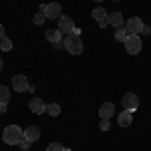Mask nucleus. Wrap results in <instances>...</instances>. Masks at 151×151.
Returning <instances> with one entry per match:
<instances>
[{
    "label": "nucleus",
    "mask_w": 151,
    "mask_h": 151,
    "mask_svg": "<svg viewBox=\"0 0 151 151\" xmlns=\"http://www.w3.org/2000/svg\"><path fill=\"white\" fill-rule=\"evenodd\" d=\"M6 109H8V105H6V103H0V113H6Z\"/></svg>",
    "instance_id": "nucleus-25"
},
{
    "label": "nucleus",
    "mask_w": 151,
    "mask_h": 151,
    "mask_svg": "<svg viewBox=\"0 0 151 151\" xmlns=\"http://www.w3.org/2000/svg\"><path fill=\"white\" fill-rule=\"evenodd\" d=\"M45 20H47V16H45L42 12H38V14H35V16H32V22H35V24H38V26H40V24L45 22Z\"/></svg>",
    "instance_id": "nucleus-21"
},
{
    "label": "nucleus",
    "mask_w": 151,
    "mask_h": 151,
    "mask_svg": "<svg viewBox=\"0 0 151 151\" xmlns=\"http://www.w3.org/2000/svg\"><path fill=\"white\" fill-rule=\"evenodd\" d=\"M115 38L119 40V42H123V45H125V40L129 38L127 28H125V26H119V28H115Z\"/></svg>",
    "instance_id": "nucleus-16"
},
{
    "label": "nucleus",
    "mask_w": 151,
    "mask_h": 151,
    "mask_svg": "<svg viewBox=\"0 0 151 151\" xmlns=\"http://www.w3.org/2000/svg\"><path fill=\"white\" fill-rule=\"evenodd\" d=\"M40 12L47 16L48 20H55V18H60L63 16V6L58 2H50V4H40Z\"/></svg>",
    "instance_id": "nucleus-3"
},
{
    "label": "nucleus",
    "mask_w": 151,
    "mask_h": 151,
    "mask_svg": "<svg viewBox=\"0 0 151 151\" xmlns=\"http://www.w3.org/2000/svg\"><path fill=\"white\" fill-rule=\"evenodd\" d=\"M57 28L63 32V36H69V35L75 32V28H77V26H75L73 20H70V16H65V14H63V16L58 18V26H57Z\"/></svg>",
    "instance_id": "nucleus-6"
},
{
    "label": "nucleus",
    "mask_w": 151,
    "mask_h": 151,
    "mask_svg": "<svg viewBox=\"0 0 151 151\" xmlns=\"http://www.w3.org/2000/svg\"><path fill=\"white\" fill-rule=\"evenodd\" d=\"M47 113H48V115H52V117L60 115V105H57V103H50V105H47Z\"/></svg>",
    "instance_id": "nucleus-18"
},
{
    "label": "nucleus",
    "mask_w": 151,
    "mask_h": 151,
    "mask_svg": "<svg viewBox=\"0 0 151 151\" xmlns=\"http://www.w3.org/2000/svg\"><path fill=\"white\" fill-rule=\"evenodd\" d=\"M99 129H101V131H109V129H111V123H109V119H101V123H99Z\"/></svg>",
    "instance_id": "nucleus-22"
},
{
    "label": "nucleus",
    "mask_w": 151,
    "mask_h": 151,
    "mask_svg": "<svg viewBox=\"0 0 151 151\" xmlns=\"http://www.w3.org/2000/svg\"><path fill=\"white\" fill-rule=\"evenodd\" d=\"M28 107H30V111H32L35 115L47 113V103H45L42 99H38V97H32V99H30V103H28Z\"/></svg>",
    "instance_id": "nucleus-9"
},
{
    "label": "nucleus",
    "mask_w": 151,
    "mask_h": 151,
    "mask_svg": "<svg viewBox=\"0 0 151 151\" xmlns=\"http://www.w3.org/2000/svg\"><path fill=\"white\" fill-rule=\"evenodd\" d=\"M121 103H123V109H125V111L133 113V111L139 109V97H137L135 93H125L123 99H121Z\"/></svg>",
    "instance_id": "nucleus-5"
},
{
    "label": "nucleus",
    "mask_w": 151,
    "mask_h": 151,
    "mask_svg": "<svg viewBox=\"0 0 151 151\" xmlns=\"http://www.w3.org/2000/svg\"><path fill=\"white\" fill-rule=\"evenodd\" d=\"M2 67H4V63H2V58H0V70H2Z\"/></svg>",
    "instance_id": "nucleus-27"
},
{
    "label": "nucleus",
    "mask_w": 151,
    "mask_h": 151,
    "mask_svg": "<svg viewBox=\"0 0 151 151\" xmlns=\"http://www.w3.org/2000/svg\"><path fill=\"white\" fill-rule=\"evenodd\" d=\"M24 139H26V141H30V143L38 141V139H40V129L35 127V125L26 127V129H24Z\"/></svg>",
    "instance_id": "nucleus-12"
},
{
    "label": "nucleus",
    "mask_w": 151,
    "mask_h": 151,
    "mask_svg": "<svg viewBox=\"0 0 151 151\" xmlns=\"http://www.w3.org/2000/svg\"><path fill=\"white\" fill-rule=\"evenodd\" d=\"M8 101H10V91H8V87L0 85V103H6V105H8Z\"/></svg>",
    "instance_id": "nucleus-17"
},
{
    "label": "nucleus",
    "mask_w": 151,
    "mask_h": 151,
    "mask_svg": "<svg viewBox=\"0 0 151 151\" xmlns=\"http://www.w3.org/2000/svg\"><path fill=\"white\" fill-rule=\"evenodd\" d=\"M91 14H93V18H95L99 24H101V22H107V16H109V14H107V12L101 8V6H97V8H95Z\"/></svg>",
    "instance_id": "nucleus-15"
},
{
    "label": "nucleus",
    "mask_w": 151,
    "mask_h": 151,
    "mask_svg": "<svg viewBox=\"0 0 151 151\" xmlns=\"http://www.w3.org/2000/svg\"><path fill=\"white\" fill-rule=\"evenodd\" d=\"M107 24H111L113 28H119V26H125V20H123V14H121V12H109V16H107Z\"/></svg>",
    "instance_id": "nucleus-10"
},
{
    "label": "nucleus",
    "mask_w": 151,
    "mask_h": 151,
    "mask_svg": "<svg viewBox=\"0 0 151 151\" xmlns=\"http://www.w3.org/2000/svg\"><path fill=\"white\" fill-rule=\"evenodd\" d=\"M12 89H14L16 93H26V91L30 89V85H28V81H26L24 75H14V77H12Z\"/></svg>",
    "instance_id": "nucleus-8"
},
{
    "label": "nucleus",
    "mask_w": 151,
    "mask_h": 151,
    "mask_svg": "<svg viewBox=\"0 0 151 151\" xmlns=\"http://www.w3.org/2000/svg\"><path fill=\"white\" fill-rule=\"evenodd\" d=\"M30 145H32V143H30V141H26V139L20 141V147H22V151H28V149H30Z\"/></svg>",
    "instance_id": "nucleus-23"
},
{
    "label": "nucleus",
    "mask_w": 151,
    "mask_h": 151,
    "mask_svg": "<svg viewBox=\"0 0 151 151\" xmlns=\"http://www.w3.org/2000/svg\"><path fill=\"white\" fill-rule=\"evenodd\" d=\"M113 115H115V105L113 103H103L99 107V117L101 119H111Z\"/></svg>",
    "instance_id": "nucleus-13"
},
{
    "label": "nucleus",
    "mask_w": 151,
    "mask_h": 151,
    "mask_svg": "<svg viewBox=\"0 0 151 151\" xmlns=\"http://www.w3.org/2000/svg\"><path fill=\"white\" fill-rule=\"evenodd\" d=\"M125 28H127L129 35H141V30H143V20H141L139 16H133V18L125 20Z\"/></svg>",
    "instance_id": "nucleus-7"
},
{
    "label": "nucleus",
    "mask_w": 151,
    "mask_h": 151,
    "mask_svg": "<svg viewBox=\"0 0 151 151\" xmlns=\"http://www.w3.org/2000/svg\"><path fill=\"white\" fill-rule=\"evenodd\" d=\"M45 36H47V40L50 42V45H58V42H63V38H65L58 28H48Z\"/></svg>",
    "instance_id": "nucleus-11"
},
{
    "label": "nucleus",
    "mask_w": 151,
    "mask_h": 151,
    "mask_svg": "<svg viewBox=\"0 0 151 151\" xmlns=\"http://www.w3.org/2000/svg\"><path fill=\"white\" fill-rule=\"evenodd\" d=\"M131 121H133V113H129V111H121V113L117 115V123H119V127H129Z\"/></svg>",
    "instance_id": "nucleus-14"
},
{
    "label": "nucleus",
    "mask_w": 151,
    "mask_h": 151,
    "mask_svg": "<svg viewBox=\"0 0 151 151\" xmlns=\"http://www.w3.org/2000/svg\"><path fill=\"white\" fill-rule=\"evenodd\" d=\"M141 35H151V26H149V24H143V30H141Z\"/></svg>",
    "instance_id": "nucleus-24"
},
{
    "label": "nucleus",
    "mask_w": 151,
    "mask_h": 151,
    "mask_svg": "<svg viewBox=\"0 0 151 151\" xmlns=\"http://www.w3.org/2000/svg\"><path fill=\"white\" fill-rule=\"evenodd\" d=\"M0 50H4V52L12 50V40H10V38H6V36H4V38L0 40Z\"/></svg>",
    "instance_id": "nucleus-19"
},
{
    "label": "nucleus",
    "mask_w": 151,
    "mask_h": 151,
    "mask_svg": "<svg viewBox=\"0 0 151 151\" xmlns=\"http://www.w3.org/2000/svg\"><path fill=\"white\" fill-rule=\"evenodd\" d=\"M95 2H103V0H95Z\"/></svg>",
    "instance_id": "nucleus-28"
},
{
    "label": "nucleus",
    "mask_w": 151,
    "mask_h": 151,
    "mask_svg": "<svg viewBox=\"0 0 151 151\" xmlns=\"http://www.w3.org/2000/svg\"><path fill=\"white\" fill-rule=\"evenodd\" d=\"M2 38H4V26L0 24V40H2Z\"/></svg>",
    "instance_id": "nucleus-26"
},
{
    "label": "nucleus",
    "mask_w": 151,
    "mask_h": 151,
    "mask_svg": "<svg viewBox=\"0 0 151 151\" xmlns=\"http://www.w3.org/2000/svg\"><path fill=\"white\" fill-rule=\"evenodd\" d=\"M2 139L6 145H20V141L24 139V131L18 125H8L2 131Z\"/></svg>",
    "instance_id": "nucleus-1"
},
{
    "label": "nucleus",
    "mask_w": 151,
    "mask_h": 151,
    "mask_svg": "<svg viewBox=\"0 0 151 151\" xmlns=\"http://www.w3.org/2000/svg\"><path fill=\"white\" fill-rule=\"evenodd\" d=\"M125 48H127L129 55H139L141 48H143V42H141L139 35H129V38L125 40Z\"/></svg>",
    "instance_id": "nucleus-4"
},
{
    "label": "nucleus",
    "mask_w": 151,
    "mask_h": 151,
    "mask_svg": "<svg viewBox=\"0 0 151 151\" xmlns=\"http://www.w3.org/2000/svg\"><path fill=\"white\" fill-rule=\"evenodd\" d=\"M63 45H65V50H69L70 55H81L83 52V40L79 35H69L63 38Z\"/></svg>",
    "instance_id": "nucleus-2"
},
{
    "label": "nucleus",
    "mask_w": 151,
    "mask_h": 151,
    "mask_svg": "<svg viewBox=\"0 0 151 151\" xmlns=\"http://www.w3.org/2000/svg\"><path fill=\"white\" fill-rule=\"evenodd\" d=\"M47 151H67V147H63L58 141H52V143L47 145Z\"/></svg>",
    "instance_id": "nucleus-20"
},
{
    "label": "nucleus",
    "mask_w": 151,
    "mask_h": 151,
    "mask_svg": "<svg viewBox=\"0 0 151 151\" xmlns=\"http://www.w3.org/2000/svg\"><path fill=\"white\" fill-rule=\"evenodd\" d=\"M115 2H117V0H115Z\"/></svg>",
    "instance_id": "nucleus-29"
}]
</instances>
